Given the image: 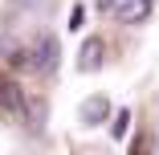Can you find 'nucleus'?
I'll use <instances>...</instances> for the list:
<instances>
[{"instance_id":"0eeeda50","label":"nucleus","mask_w":159,"mask_h":155,"mask_svg":"<svg viewBox=\"0 0 159 155\" xmlns=\"http://www.w3.org/2000/svg\"><path fill=\"white\" fill-rule=\"evenodd\" d=\"M16 4H25V8H41L45 0H16Z\"/></svg>"},{"instance_id":"f257e3e1","label":"nucleus","mask_w":159,"mask_h":155,"mask_svg":"<svg viewBox=\"0 0 159 155\" xmlns=\"http://www.w3.org/2000/svg\"><path fill=\"white\" fill-rule=\"evenodd\" d=\"M29 66H33L37 74H53L57 70V37L53 33H41L33 41V49H29Z\"/></svg>"},{"instance_id":"39448f33","label":"nucleus","mask_w":159,"mask_h":155,"mask_svg":"<svg viewBox=\"0 0 159 155\" xmlns=\"http://www.w3.org/2000/svg\"><path fill=\"white\" fill-rule=\"evenodd\" d=\"M102 49H106V45H102V37H90V41L82 45V53H78V70H82V74L98 70V66H102Z\"/></svg>"},{"instance_id":"7ed1b4c3","label":"nucleus","mask_w":159,"mask_h":155,"mask_svg":"<svg viewBox=\"0 0 159 155\" xmlns=\"http://www.w3.org/2000/svg\"><path fill=\"white\" fill-rule=\"evenodd\" d=\"M114 21H122V25H143L147 21V12H151V0H114Z\"/></svg>"},{"instance_id":"6e6552de","label":"nucleus","mask_w":159,"mask_h":155,"mask_svg":"<svg viewBox=\"0 0 159 155\" xmlns=\"http://www.w3.org/2000/svg\"><path fill=\"white\" fill-rule=\"evenodd\" d=\"M94 4H98L102 12H110V8H114V0H94Z\"/></svg>"},{"instance_id":"423d86ee","label":"nucleus","mask_w":159,"mask_h":155,"mask_svg":"<svg viewBox=\"0 0 159 155\" xmlns=\"http://www.w3.org/2000/svg\"><path fill=\"white\" fill-rule=\"evenodd\" d=\"M126 131H131V110H126V106H122V110H118V118L110 122V135H114V139L122 143V135H126Z\"/></svg>"},{"instance_id":"f03ea898","label":"nucleus","mask_w":159,"mask_h":155,"mask_svg":"<svg viewBox=\"0 0 159 155\" xmlns=\"http://www.w3.org/2000/svg\"><path fill=\"white\" fill-rule=\"evenodd\" d=\"M25 106H29L25 90L12 78H0V114H25Z\"/></svg>"},{"instance_id":"20e7f679","label":"nucleus","mask_w":159,"mask_h":155,"mask_svg":"<svg viewBox=\"0 0 159 155\" xmlns=\"http://www.w3.org/2000/svg\"><path fill=\"white\" fill-rule=\"evenodd\" d=\"M106 114H110V98H106V94H94V98L82 102V122H86V127L106 122Z\"/></svg>"}]
</instances>
